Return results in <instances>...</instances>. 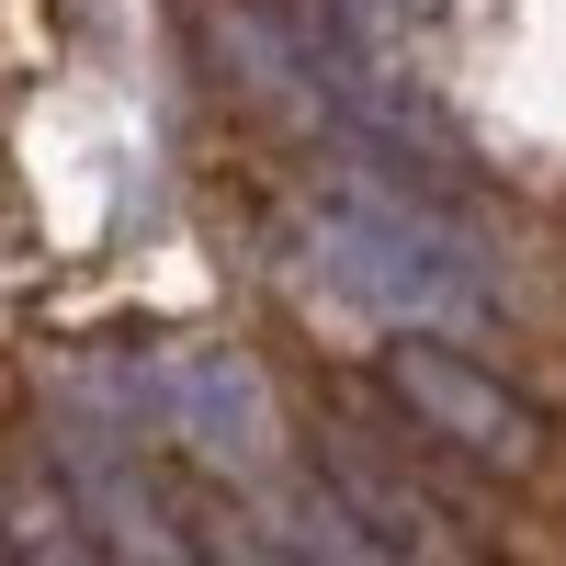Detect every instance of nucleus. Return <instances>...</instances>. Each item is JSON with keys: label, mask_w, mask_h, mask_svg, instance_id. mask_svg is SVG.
<instances>
[{"label": "nucleus", "mask_w": 566, "mask_h": 566, "mask_svg": "<svg viewBox=\"0 0 566 566\" xmlns=\"http://www.w3.org/2000/svg\"><path fill=\"white\" fill-rule=\"evenodd\" d=\"M0 544H12V566H103V544H91V522L69 510L57 464H45V442L0 453Z\"/></svg>", "instance_id": "nucleus-5"}, {"label": "nucleus", "mask_w": 566, "mask_h": 566, "mask_svg": "<svg viewBox=\"0 0 566 566\" xmlns=\"http://www.w3.org/2000/svg\"><path fill=\"white\" fill-rule=\"evenodd\" d=\"M170 431H181V453L205 464V476H227V488H261L272 476V397H261V374L239 363V352H181L170 363Z\"/></svg>", "instance_id": "nucleus-4"}, {"label": "nucleus", "mask_w": 566, "mask_h": 566, "mask_svg": "<svg viewBox=\"0 0 566 566\" xmlns=\"http://www.w3.org/2000/svg\"><path fill=\"white\" fill-rule=\"evenodd\" d=\"M317 261L340 295H363L374 317H476L488 306V272H476V239L453 216H431L408 181H363L352 205L317 216Z\"/></svg>", "instance_id": "nucleus-1"}, {"label": "nucleus", "mask_w": 566, "mask_h": 566, "mask_svg": "<svg viewBox=\"0 0 566 566\" xmlns=\"http://www.w3.org/2000/svg\"><path fill=\"white\" fill-rule=\"evenodd\" d=\"M45 464H57L69 510L91 522L103 566H193V533H181V488H159V476H148L136 431H125L103 397H80V386L45 397Z\"/></svg>", "instance_id": "nucleus-2"}, {"label": "nucleus", "mask_w": 566, "mask_h": 566, "mask_svg": "<svg viewBox=\"0 0 566 566\" xmlns=\"http://www.w3.org/2000/svg\"><path fill=\"white\" fill-rule=\"evenodd\" d=\"M0 566H12V544H0Z\"/></svg>", "instance_id": "nucleus-7"}, {"label": "nucleus", "mask_w": 566, "mask_h": 566, "mask_svg": "<svg viewBox=\"0 0 566 566\" xmlns=\"http://www.w3.org/2000/svg\"><path fill=\"white\" fill-rule=\"evenodd\" d=\"M386 397L408 408L419 442L488 464V476H533V464H544V408H533L522 386H499L476 352L431 340V328H408V340L386 352Z\"/></svg>", "instance_id": "nucleus-3"}, {"label": "nucleus", "mask_w": 566, "mask_h": 566, "mask_svg": "<svg viewBox=\"0 0 566 566\" xmlns=\"http://www.w3.org/2000/svg\"><path fill=\"white\" fill-rule=\"evenodd\" d=\"M181 533H193V566H317L295 544V522L250 510L227 476H205V464H193V488H181Z\"/></svg>", "instance_id": "nucleus-6"}]
</instances>
